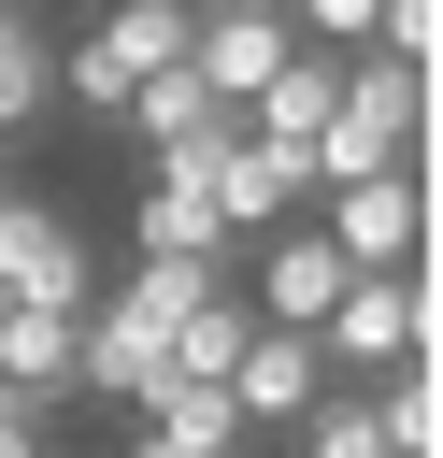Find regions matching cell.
Segmentation results:
<instances>
[{"instance_id": "cell-17", "label": "cell", "mask_w": 443, "mask_h": 458, "mask_svg": "<svg viewBox=\"0 0 443 458\" xmlns=\"http://www.w3.org/2000/svg\"><path fill=\"white\" fill-rule=\"evenodd\" d=\"M186 14H286V0H186Z\"/></svg>"}, {"instance_id": "cell-5", "label": "cell", "mask_w": 443, "mask_h": 458, "mask_svg": "<svg viewBox=\"0 0 443 458\" xmlns=\"http://www.w3.org/2000/svg\"><path fill=\"white\" fill-rule=\"evenodd\" d=\"M114 114H129V143H143V157H157L171 186H200V172H214V143H243V114H229V100H214V86L186 72V57H171V72H143V86L114 100Z\"/></svg>"}, {"instance_id": "cell-16", "label": "cell", "mask_w": 443, "mask_h": 458, "mask_svg": "<svg viewBox=\"0 0 443 458\" xmlns=\"http://www.w3.org/2000/svg\"><path fill=\"white\" fill-rule=\"evenodd\" d=\"M300 458H386L372 401H357V386H314V401H300Z\"/></svg>"}, {"instance_id": "cell-8", "label": "cell", "mask_w": 443, "mask_h": 458, "mask_svg": "<svg viewBox=\"0 0 443 458\" xmlns=\"http://www.w3.org/2000/svg\"><path fill=\"white\" fill-rule=\"evenodd\" d=\"M329 386V358H314V329H257L243 358H229V415L243 429H300V401Z\"/></svg>"}, {"instance_id": "cell-14", "label": "cell", "mask_w": 443, "mask_h": 458, "mask_svg": "<svg viewBox=\"0 0 443 458\" xmlns=\"http://www.w3.org/2000/svg\"><path fill=\"white\" fill-rule=\"evenodd\" d=\"M129 415H143V429H171L186 458H243V415H229V386H186V372H157Z\"/></svg>"}, {"instance_id": "cell-11", "label": "cell", "mask_w": 443, "mask_h": 458, "mask_svg": "<svg viewBox=\"0 0 443 458\" xmlns=\"http://www.w3.org/2000/svg\"><path fill=\"white\" fill-rule=\"evenodd\" d=\"M71 329H86V315H43V301H14V315H0V386H14L29 415H43V401H71Z\"/></svg>"}, {"instance_id": "cell-9", "label": "cell", "mask_w": 443, "mask_h": 458, "mask_svg": "<svg viewBox=\"0 0 443 458\" xmlns=\"http://www.w3.org/2000/svg\"><path fill=\"white\" fill-rule=\"evenodd\" d=\"M200 200H214V229H229V243H272V229L300 215V172H286L272 143H214V172H200Z\"/></svg>"}, {"instance_id": "cell-15", "label": "cell", "mask_w": 443, "mask_h": 458, "mask_svg": "<svg viewBox=\"0 0 443 458\" xmlns=\"http://www.w3.org/2000/svg\"><path fill=\"white\" fill-rule=\"evenodd\" d=\"M357 401H372V429H386V458H429V444H443V401H429V358H400V372H372Z\"/></svg>"}, {"instance_id": "cell-4", "label": "cell", "mask_w": 443, "mask_h": 458, "mask_svg": "<svg viewBox=\"0 0 443 458\" xmlns=\"http://www.w3.org/2000/svg\"><path fill=\"white\" fill-rule=\"evenodd\" d=\"M186 29H200L186 0H100V29H86L71 57H57V86H71L86 114H114V100L143 86V72H171V57H186Z\"/></svg>"}, {"instance_id": "cell-6", "label": "cell", "mask_w": 443, "mask_h": 458, "mask_svg": "<svg viewBox=\"0 0 443 458\" xmlns=\"http://www.w3.org/2000/svg\"><path fill=\"white\" fill-rule=\"evenodd\" d=\"M286 57H300V29H286V14H200V29H186V72H200L229 114H243V100H257Z\"/></svg>"}, {"instance_id": "cell-7", "label": "cell", "mask_w": 443, "mask_h": 458, "mask_svg": "<svg viewBox=\"0 0 443 458\" xmlns=\"http://www.w3.org/2000/svg\"><path fill=\"white\" fill-rule=\"evenodd\" d=\"M243 301H257V329H314V315L343 301V258L314 243V215H286V229L257 243V286H243Z\"/></svg>"}, {"instance_id": "cell-3", "label": "cell", "mask_w": 443, "mask_h": 458, "mask_svg": "<svg viewBox=\"0 0 443 458\" xmlns=\"http://www.w3.org/2000/svg\"><path fill=\"white\" fill-rule=\"evenodd\" d=\"M314 200H329L314 243L343 272H429V186L414 172H357V186H314Z\"/></svg>"}, {"instance_id": "cell-18", "label": "cell", "mask_w": 443, "mask_h": 458, "mask_svg": "<svg viewBox=\"0 0 443 458\" xmlns=\"http://www.w3.org/2000/svg\"><path fill=\"white\" fill-rule=\"evenodd\" d=\"M0 429H43V415H29V401H14V386H0Z\"/></svg>"}, {"instance_id": "cell-13", "label": "cell", "mask_w": 443, "mask_h": 458, "mask_svg": "<svg viewBox=\"0 0 443 458\" xmlns=\"http://www.w3.org/2000/svg\"><path fill=\"white\" fill-rule=\"evenodd\" d=\"M43 100H57V29H43V0H0V143Z\"/></svg>"}, {"instance_id": "cell-12", "label": "cell", "mask_w": 443, "mask_h": 458, "mask_svg": "<svg viewBox=\"0 0 443 458\" xmlns=\"http://www.w3.org/2000/svg\"><path fill=\"white\" fill-rule=\"evenodd\" d=\"M129 243H143V258H200V272H229V258H243V243L214 229V200H200V186H171V172L143 186V215H129Z\"/></svg>"}, {"instance_id": "cell-19", "label": "cell", "mask_w": 443, "mask_h": 458, "mask_svg": "<svg viewBox=\"0 0 443 458\" xmlns=\"http://www.w3.org/2000/svg\"><path fill=\"white\" fill-rule=\"evenodd\" d=\"M43 458H57V444H43Z\"/></svg>"}, {"instance_id": "cell-10", "label": "cell", "mask_w": 443, "mask_h": 458, "mask_svg": "<svg viewBox=\"0 0 443 458\" xmlns=\"http://www.w3.org/2000/svg\"><path fill=\"white\" fill-rule=\"evenodd\" d=\"M257 344V301L243 286H214V301H186L171 315V344H157V372H186V386H229V358Z\"/></svg>"}, {"instance_id": "cell-2", "label": "cell", "mask_w": 443, "mask_h": 458, "mask_svg": "<svg viewBox=\"0 0 443 458\" xmlns=\"http://www.w3.org/2000/svg\"><path fill=\"white\" fill-rule=\"evenodd\" d=\"M314 358H329V386H372V372L429 358V272H343V301L314 315Z\"/></svg>"}, {"instance_id": "cell-1", "label": "cell", "mask_w": 443, "mask_h": 458, "mask_svg": "<svg viewBox=\"0 0 443 458\" xmlns=\"http://www.w3.org/2000/svg\"><path fill=\"white\" fill-rule=\"evenodd\" d=\"M414 114H429V72H400V57H372V43H357V57H343V86H329V129H314V157H300V172H314V186L414 172V143H429Z\"/></svg>"}]
</instances>
